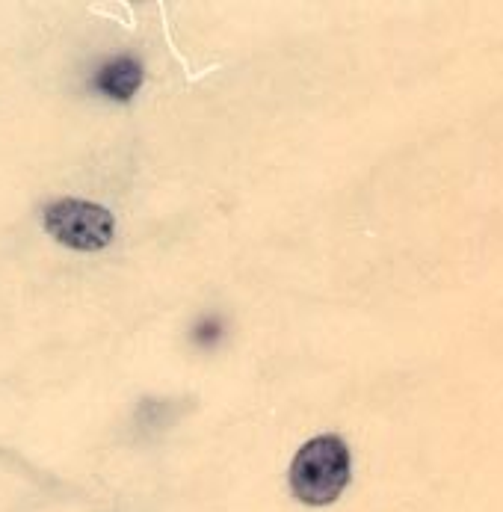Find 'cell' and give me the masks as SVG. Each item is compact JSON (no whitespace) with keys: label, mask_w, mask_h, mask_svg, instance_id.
<instances>
[{"label":"cell","mask_w":503,"mask_h":512,"mask_svg":"<svg viewBox=\"0 0 503 512\" xmlns=\"http://www.w3.org/2000/svg\"><path fill=\"white\" fill-rule=\"evenodd\" d=\"M350 483V450L338 436H317L299 447L290 465V489L308 507H326Z\"/></svg>","instance_id":"obj_1"},{"label":"cell","mask_w":503,"mask_h":512,"mask_svg":"<svg viewBox=\"0 0 503 512\" xmlns=\"http://www.w3.org/2000/svg\"><path fill=\"white\" fill-rule=\"evenodd\" d=\"M45 231L80 252H98L113 240V214L83 199H60L45 208Z\"/></svg>","instance_id":"obj_2"},{"label":"cell","mask_w":503,"mask_h":512,"mask_svg":"<svg viewBox=\"0 0 503 512\" xmlns=\"http://www.w3.org/2000/svg\"><path fill=\"white\" fill-rule=\"evenodd\" d=\"M140 83H143V66L134 57H116V60H110L98 72V77H95V86L104 95L116 98V101H131L134 92L140 89Z\"/></svg>","instance_id":"obj_3"}]
</instances>
